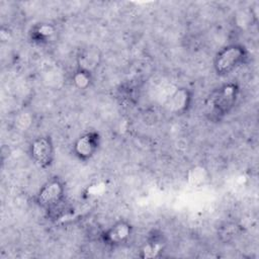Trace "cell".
Segmentation results:
<instances>
[{
  "instance_id": "obj_2",
  "label": "cell",
  "mask_w": 259,
  "mask_h": 259,
  "mask_svg": "<svg viewBox=\"0 0 259 259\" xmlns=\"http://www.w3.org/2000/svg\"><path fill=\"white\" fill-rule=\"evenodd\" d=\"M240 89L236 83H227L217 89L209 98L210 113L215 118L229 114L239 98Z\"/></svg>"
},
{
  "instance_id": "obj_8",
  "label": "cell",
  "mask_w": 259,
  "mask_h": 259,
  "mask_svg": "<svg viewBox=\"0 0 259 259\" xmlns=\"http://www.w3.org/2000/svg\"><path fill=\"white\" fill-rule=\"evenodd\" d=\"M191 95L190 92L185 89H178L172 97V105L176 112H185L190 105Z\"/></svg>"
},
{
  "instance_id": "obj_6",
  "label": "cell",
  "mask_w": 259,
  "mask_h": 259,
  "mask_svg": "<svg viewBox=\"0 0 259 259\" xmlns=\"http://www.w3.org/2000/svg\"><path fill=\"white\" fill-rule=\"evenodd\" d=\"M133 235V226L125 220H119L105 230L101 237L104 244L117 247L128 242Z\"/></svg>"
},
{
  "instance_id": "obj_4",
  "label": "cell",
  "mask_w": 259,
  "mask_h": 259,
  "mask_svg": "<svg viewBox=\"0 0 259 259\" xmlns=\"http://www.w3.org/2000/svg\"><path fill=\"white\" fill-rule=\"evenodd\" d=\"M31 159L39 167L46 169L51 167L55 159V147L51 137L39 136L32 140L29 145Z\"/></svg>"
},
{
  "instance_id": "obj_7",
  "label": "cell",
  "mask_w": 259,
  "mask_h": 259,
  "mask_svg": "<svg viewBox=\"0 0 259 259\" xmlns=\"http://www.w3.org/2000/svg\"><path fill=\"white\" fill-rule=\"evenodd\" d=\"M77 70L93 76L101 63V53L97 47L88 46L80 49L77 58Z\"/></svg>"
},
{
  "instance_id": "obj_9",
  "label": "cell",
  "mask_w": 259,
  "mask_h": 259,
  "mask_svg": "<svg viewBox=\"0 0 259 259\" xmlns=\"http://www.w3.org/2000/svg\"><path fill=\"white\" fill-rule=\"evenodd\" d=\"M54 33V27L48 23H40L36 25L31 32L34 41L44 42L47 41Z\"/></svg>"
},
{
  "instance_id": "obj_1",
  "label": "cell",
  "mask_w": 259,
  "mask_h": 259,
  "mask_svg": "<svg viewBox=\"0 0 259 259\" xmlns=\"http://www.w3.org/2000/svg\"><path fill=\"white\" fill-rule=\"evenodd\" d=\"M249 60L248 50L240 44H231L222 48L214 56L213 68L219 76H227Z\"/></svg>"
},
{
  "instance_id": "obj_5",
  "label": "cell",
  "mask_w": 259,
  "mask_h": 259,
  "mask_svg": "<svg viewBox=\"0 0 259 259\" xmlns=\"http://www.w3.org/2000/svg\"><path fill=\"white\" fill-rule=\"evenodd\" d=\"M99 146V134L94 131L86 132L75 141L73 145V153L79 160L87 161L97 153Z\"/></svg>"
},
{
  "instance_id": "obj_10",
  "label": "cell",
  "mask_w": 259,
  "mask_h": 259,
  "mask_svg": "<svg viewBox=\"0 0 259 259\" xmlns=\"http://www.w3.org/2000/svg\"><path fill=\"white\" fill-rule=\"evenodd\" d=\"M73 82L79 89H86L92 82V75L76 69L73 75Z\"/></svg>"
},
{
  "instance_id": "obj_3",
  "label": "cell",
  "mask_w": 259,
  "mask_h": 259,
  "mask_svg": "<svg viewBox=\"0 0 259 259\" xmlns=\"http://www.w3.org/2000/svg\"><path fill=\"white\" fill-rule=\"evenodd\" d=\"M65 191L64 182L59 177H52L40 186L35 201L44 209L54 211L64 202Z\"/></svg>"
},
{
  "instance_id": "obj_11",
  "label": "cell",
  "mask_w": 259,
  "mask_h": 259,
  "mask_svg": "<svg viewBox=\"0 0 259 259\" xmlns=\"http://www.w3.org/2000/svg\"><path fill=\"white\" fill-rule=\"evenodd\" d=\"M150 246H151V250H152V249H153V245H150ZM154 248H155V249L157 248V246H156V243L154 244Z\"/></svg>"
}]
</instances>
